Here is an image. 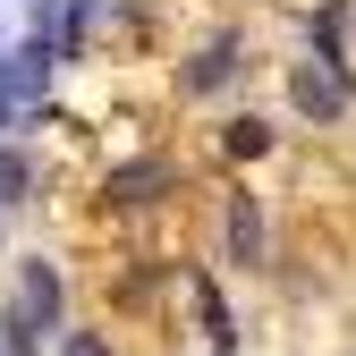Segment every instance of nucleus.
Instances as JSON below:
<instances>
[{
	"label": "nucleus",
	"instance_id": "f03ea898",
	"mask_svg": "<svg viewBox=\"0 0 356 356\" xmlns=\"http://www.w3.org/2000/svg\"><path fill=\"white\" fill-rule=\"evenodd\" d=\"M348 102H356V85H348V68L339 60H297L289 68V111L297 119H314V127H331V119H348Z\"/></svg>",
	"mask_w": 356,
	"mask_h": 356
},
{
	"label": "nucleus",
	"instance_id": "39448f33",
	"mask_svg": "<svg viewBox=\"0 0 356 356\" xmlns=\"http://www.w3.org/2000/svg\"><path fill=\"white\" fill-rule=\"evenodd\" d=\"M170 187V161H127V170H111V204H153Z\"/></svg>",
	"mask_w": 356,
	"mask_h": 356
},
{
	"label": "nucleus",
	"instance_id": "f257e3e1",
	"mask_svg": "<svg viewBox=\"0 0 356 356\" xmlns=\"http://www.w3.org/2000/svg\"><path fill=\"white\" fill-rule=\"evenodd\" d=\"M9 356H34L60 331V263H17V305H9Z\"/></svg>",
	"mask_w": 356,
	"mask_h": 356
},
{
	"label": "nucleus",
	"instance_id": "6e6552de",
	"mask_svg": "<svg viewBox=\"0 0 356 356\" xmlns=\"http://www.w3.org/2000/svg\"><path fill=\"white\" fill-rule=\"evenodd\" d=\"M60 356H111V348H102L94 331H68V339H60Z\"/></svg>",
	"mask_w": 356,
	"mask_h": 356
},
{
	"label": "nucleus",
	"instance_id": "423d86ee",
	"mask_svg": "<svg viewBox=\"0 0 356 356\" xmlns=\"http://www.w3.org/2000/svg\"><path fill=\"white\" fill-rule=\"evenodd\" d=\"M220 145H229V161H263V153H272V127H263V119H229Z\"/></svg>",
	"mask_w": 356,
	"mask_h": 356
},
{
	"label": "nucleus",
	"instance_id": "20e7f679",
	"mask_svg": "<svg viewBox=\"0 0 356 356\" xmlns=\"http://www.w3.org/2000/svg\"><path fill=\"white\" fill-rule=\"evenodd\" d=\"M229 76H238V42H229V34L204 42V51L178 68V85H187V94H212V85H229Z\"/></svg>",
	"mask_w": 356,
	"mask_h": 356
},
{
	"label": "nucleus",
	"instance_id": "0eeeda50",
	"mask_svg": "<svg viewBox=\"0 0 356 356\" xmlns=\"http://www.w3.org/2000/svg\"><path fill=\"white\" fill-rule=\"evenodd\" d=\"M26 187H34V161H26L17 145H0V204H17Z\"/></svg>",
	"mask_w": 356,
	"mask_h": 356
},
{
	"label": "nucleus",
	"instance_id": "7ed1b4c3",
	"mask_svg": "<svg viewBox=\"0 0 356 356\" xmlns=\"http://www.w3.org/2000/svg\"><path fill=\"white\" fill-rule=\"evenodd\" d=\"M263 246H272V238H263V204L229 195V263H238V272H263Z\"/></svg>",
	"mask_w": 356,
	"mask_h": 356
}]
</instances>
